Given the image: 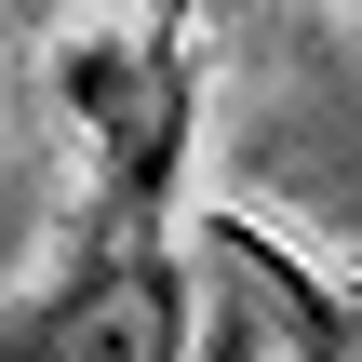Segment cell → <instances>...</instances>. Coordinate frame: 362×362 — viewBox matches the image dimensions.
I'll return each mask as SVG.
<instances>
[{
	"instance_id": "1",
	"label": "cell",
	"mask_w": 362,
	"mask_h": 362,
	"mask_svg": "<svg viewBox=\"0 0 362 362\" xmlns=\"http://www.w3.org/2000/svg\"><path fill=\"white\" fill-rule=\"evenodd\" d=\"M0 362H188V255L175 242H81V269L0 322Z\"/></svg>"
},
{
	"instance_id": "3",
	"label": "cell",
	"mask_w": 362,
	"mask_h": 362,
	"mask_svg": "<svg viewBox=\"0 0 362 362\" xmlns=\"http://www.w3.org/2000/svg\"><path fill=\"white\" fill-rule=\"evenodd\" d=\"M0 107H13V13H0Z\"/></svg>"
},
{
	"instance_id": "2",
	"label": "cell",
	"mask_w": 362,
	"mask_h": 362,
	"mask_svg": "<svg viewBox=\"0 0 362 362\" xmlns=\"http://www.w3.org/2000/svg\"><path fill=\"white\" fill-rule=\"evenodd\" d=\"M202 362H349V349H322V336H296L242 269H228V296L202 309Z\"/></svg>"
}]
</instances>
